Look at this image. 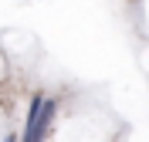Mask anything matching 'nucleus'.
<instances>
[{
  "mask_svg": "<svg viewBox=\"0 0 149 142\" xmlns=\"http://www.w3.org/2000/svg\"><path fill=\"white\" fill-rule=\"evenodd\" d=\"M58 115V102L54 98H44V95H34L31 98V108H27V125H24V139L20 142H41L51 129Z\"/></svg>",
  "mask_w": 149,
  "mask_h": 142,
  "instance_id": "obj_1",
  "label": "nucleus"
},
{
  "mask_svg": "<svg viewBox=\"0 0 149 142\" xmlns=\"http://www.w3.org/2000/svg\"><path fill=\"white\" fill-rule=\"evenodd\" d=\"M3 142H17V139H14V135H7V139H3Z\"/></svg>",
  "mask_w": 149,
  "mask_h": 142,
  "instance_id": "obj_2",
  "label": "nucleus"
}]
</instances>
